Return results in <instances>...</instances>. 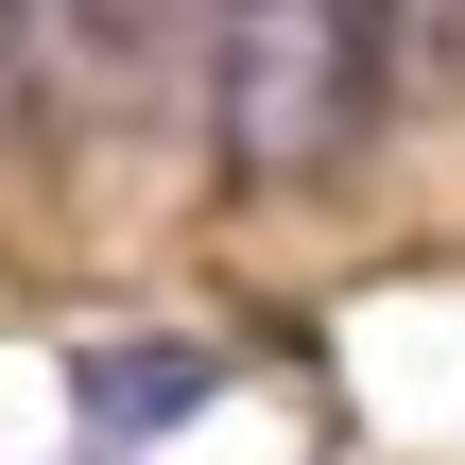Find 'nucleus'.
<instances>
[{"label":"nucleus","instance_id":"1","mask_svg":"<svg viewBox=\"0 0 465 465\" xmlns=\"http://www.w3.org/2000/svg\"><path fill=\"white\" fill-rule=\"evenodd\" d=\"M397 104V0H207V155L242 190H328Z\"/></svg>","mask_w":465,"mask_h":465},{"label":"nucleus","instance_id":"2","mask_svg":"<svg viewBox=\"0 0 465 465\" xmlns=\"http://www.w3.org/2000/svg\"><path fill=\"white\" fill-rule=\"evenodd\" d=\"M17 17V86L86 138H155L207 121V0H0Z\"/></svg>","mask_w":465,"mask_h":465},{"label":"nucleus","instance_id":"3","mask_svg":"<svg viewBox=\"0 0 465 465\" xmlns=\"http://www.w3.org/2000/svg\"><path fill=\"white\" fill-rule=\"evenodd\" d=\"M190 397H207L190 345H104V362H86V414H104V431H173Z\"/></svg>","mask_w":465,"mask_h":465},{"label":"nucleus","instance_id":"4","mask_svg":"<svg viewBox=\"0 0 465 465\" xmlns=\"http://www.w3.org/2000/svg\"><path fill=\"white\" fill-rule=\"evenodd\" d=\"M397 69H431V86H465V0H397Z\"/></svg>","mask_w":465,"mask_h":465},{"label":"nucleus","instance_id":"5","mask_svg":"<svg viewBox=\"0 0 465 465\" xmlns=\"http://www.w3.org/2000/svg\"><path fill=\"white\" fill-rule=\"evenodd\" d=\"M17 104H35V86H17V17H0V121H17Z\"/></svg>","mask_w":465,"mask_h":465}]
</instances>
